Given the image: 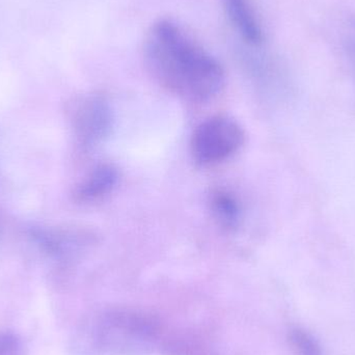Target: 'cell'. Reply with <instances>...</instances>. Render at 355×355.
Returning a JSON list of instances; mask_svg holds the SVG:
<instances>
[{
  "instance_id": "obj_1",
  "label": "cell",
  "mask_w": 355,
  "mask_h": 355,
  "mask_svg": "<svg viewBox=\"0 0 355 355\" xmlns=\"http://www.w3.org/2000/svg\"><path fill=\"white\" fill-rule=\"evenodd\" d=\"M144 56L154 78L185 99L206 101L225 85L221 64L168 19L154 23L148 31Z\"/></svg>"
},
{
  "instance_id": "obj_2",
  "label": "cell",
  "mask_w": 355,
  "mask_h": 355,
  "mask_svg": "<svg viewBox=\"0 0 355 355\" xmlns=\"http://www.w3.org/2000/svg\"><path fill=\"white\" fill-rule=\"evenodd\" d=\"M242 127L227 116H213L198 125L191 137V154L202 166H212L233 156L243 145Z\"/></svg>"
},
{
  "instance_id": "obj_3",
  "label": "cell",
  "mask_w": 355,
  "mask_h": 355,
  "mask_svg": "<svg viewBox=\"0 0 355 355\" xmlns=\"http://www.w3.org/2000/svg\"><path fill=\"white\" fill-rule=\"evenodd\" d=\"M112 121V108L104 98H85L79 104L75 116V129L79 141L87 147L97 145L110 135Z\"/></svg>"
},
{
  "instance_id": "obj_4",
  "label": "cell",
  "mask_w": 355,
  "mask_h": 355,
  "mask_svg": "<svg viewBox=\"0 0 355 355\" xmlns=\"http://www.w3.org/2000/svg\"><path fill=\"white\" fill-rule=\"evenodd\" d=\"M223 6L232 24L250 47H260L264 31L250 0H223Z\"/></svg>"
},
{
  "instance_id": "obj_5",
  "label": "cell",
  "mask_w": 355,
  "mask_h": 355,
  "mask_svg": "<svg viewBox=\"0 0 355 355\" xmlns=\"http://www.w3.org/2000/svg\"><path fill=\"white\" fill-rule=\"evenodd\" d=\"M119 182L118 168L110 164H99L76 191L79 202H89L108 196Z\"/></svg>"
},
{
  "instance_id": "obj_6",
  "label": "cell",
  "mask_w": 355,
  "mask_h": 355,
  "mask_svg": "<svg viewBox=\"0 0 355 355\" xmlns=\"http://www.w3.org/2000/svg\"><path fill=\"white\" fill-rule=\"evenodd\" d=\"M211 210L219 225L227 230L235 229L240 220V207L236 198L225 190H215L211 194Z\"/></svg>"
},
{
  "instance_id": "obj_7",
  "label": "cell",
  "mask_w": 355,
  "mask_h": 355,
  "mask_svg": "<svg viewBox=\"0 0 355 355\" xmlns=\"http://www.w3.org/2000/svg\"><path fill=\"white\" fill-rule=\"evenodd\" d=\"M291 343L298 355H322L314 338L306 331L300 329L292 331Z\"/></svg>"
}]
</instances>
